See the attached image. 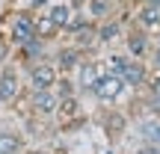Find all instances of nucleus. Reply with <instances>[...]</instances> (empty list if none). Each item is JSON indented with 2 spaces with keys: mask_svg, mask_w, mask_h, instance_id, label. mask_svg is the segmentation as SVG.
Here are the masks:
<instances>
[{
  "mask_svg": "<svg viewBox=\"0 0 160 154\" xmlns=\"http://www.w3.org/2000/svg\"><path fill=\"white\" fill-rule=\"evenodd\" d=\"M122 45H125V53H128V57H133V59H148L151 45H154V36L128 21L125 36H122Z\"/></svg>",
  "mask_w": 160,
  "mask_h": 154,
  "instance_id": "obj_3",
  "label": "nucleus"
},
{
  "mask_svg": "<svg viewBox=\"0 0 160 154\" xmlns=\"http://www.w3.org/2000/svg\"><path fill=\"white\" fill-rule=\"evenodd\" d=\"M57 110H59L57 89H33V95H30V113L36 119H57Z\"/></svg>",
  "mask_w": 160,
  "mask_h": 154,
  "instance_id": "obj_6",
  "label": "nucleus"
},
{
  "mask_svg": "<svg viewBox=\"0 0 160 154\" xmlns=\"http://www.w3.org/2000/svg\"><path fill=\"white\" fill-rule=\"evenodd\" d=\"M148 74H151L148 62H145V59H133V57H128L125 65H122V71H119V77L125 80L128 89H142V86L148 83Z\"/></svg>",
  "mask_w": 160,
  "mask_h": 154,
  "instance_id": "obj_10",
  "label": "nucleus"
},
{
  "mask_svg": "<svg viewBox=\"0 0 160 154\" xmlns=\"http://www.w3.org/2000/svg\"><path fill=\"white\" fill-rule=\"evenodd\" d=\"M125 80L119 74H113V71H104L101 77H98V83L92 86V98H95L101 107H116V104L125 98Z\"/></svg>",
  "mask_w": 160,
  "mask_h": 154,
  "instance_id": "obj_2",
  "label": "nucleus"
},
{
  "mask_svg": "<svg viewBox=\"0 0 160 154\" xmlns=\"http://www.w3.org/2000/svg\"><path fill=\"white\" fill-rule=\"evenodd\" d=\"M48 6H51V0H30L27 9L30 12H42V9H48Z\"/></svg>",
  "mask_w": 160,
  "mask_h": 154,
  "instance_id": "obj_21",
  "label": "nucleus"
},
{
  "mask_svg": "<svg viewBox=\"0 0 160 154\" xmlns=\"http://www.w3.org/2000/svg\"><path fill=\"white\" fill-rule=\"evenodd\" d=\"M27 154H51V151H45V148H30Z\"/></svg>",
  "mask_w": 160,
  "mask_h": 154,
  "instance_id": "obj_23",
  "label": "nucleus"
},
{
  "mask_svg": "<svg viewBox=\"0 0 160 154\" xmlns=\"http://www.w3.org/2000/svg\"><path fill=\"white\" fill-rule=\"evenodd\" d=\"M122 12V0H86L83 3V15L89 21H104L110 15H119Z\"/></svg>",
  "mask_w": 160,
  "mask_h": 154,
  "instance_id": "obj_12",
  "label": "nucleus"
},
{
  "mask_svg": "<svg viewBox=\"0 0 160 154\" xmlns=\"http://www.w3.org/2000/svg\"><path fill=\"white\" fill-rule=\"evenodd\" d=\"M131 154H160V148H157V145H142V148H137Z\"/></svg>",
  "mask_w": 160,
  "mask_h": 154,
  "instance_id": "obj_22",
  "label": "nucleus"
},
{
  "mask_svg": "<svg viewBox=\"0 0 160 154\" xmlns=\"http://www.w3.org/2000/svg\"><path fill=\"white\" fill-rule=\"evenodd\" d=\"M128 21H131V15H128V12H119V15H110V18H104V21H95L98 47H113V45H119L122 36H125Z\"/></svg>",
  "mask_w": 160,
  "mask_h": 154,
  "instance_id": "obj_4",
  "label": "nucleus"
},
{
  "mask_svg": "<svg viewBox=\"0 0 160 154\" xmlns=\"http://www.w3.org/2000/svg\"><path fill=\"white\" fill-rule=\"evenodd\" d=\"M45 12L51 15V21L57 24V27H59V33H62V27L68 24V18H71V12H74V9H71L68 3H51Z\"/></svg>",
  "mask_w": 160,
  "mask_h": 154,
  "instance_id": "obj_16",
  "label": "nucleus"
},
{
  "mask_svg": "<svg viewBox=\"0 0 160 154\" xmlns=\"http://www.w3.org/2000/svg\"><path fill=\"white\" fill-rule=\"evenodd\" d=\"M86 59V53L83 51H77L71 42H62V45H57L51 51V62L57 65V71L59 74H74V71L80 68V62Z\"/></svg>",
  "mask_w": 160,
  "mask_h": 154,
  "instance_id": "obj_5",
  "label": "nucleus"
},
{
  "mask_svg": "<svg viewBox=\"0 0 160 154\" xmlns=\"http://www.w3.org/2000/svg\"><path fill=\"white\" fill-rule=\"evenodd\" d=\"M0 154H24V137L15 131H0Z\"/></svg>",
  "mask_w": 160,
  "mask_h": 154,
  "instance_id": "obj_15",
  "label": "nucleus"
},
{
  "mask_svg": "<svg viewBox=\"0 0 160 154\" xmlns=\"http://www.w3.org/2000/svg\"><path fill=\"white\" fill-rule=\"evenodd\" d=\"M12 57H15L18 62L27 68V65H33V62H39V59H48V57H51V42L33 36V39H27L21 47H15V51H12Z\"/></svg>",
  "mask_w": 160,
  "mask_h": 154,
  "instance_id": "obj_9",
  "label": "nucleus"
},
{
  "mask_svg": "<svg viewBox=\"0 0 160 154\" xmlns=\"http://www.w3.org/2000/svg\"><path fill=\"white\" fill-rule=\"evenodd\" d=\"M139 137L145 139V145H160V116H145L139 122Z\"/></svg>",
  "mask_w": 160,
  "mask_h": 154,
  "instance_id": "obj_14",
  "label": "nucleus"
},
{
  "mask_svg": "<svg viewBox=\"0 0 160 154\" xmlns=\"http://www.w3.org/2000/svg\"><path fill=\"white\" fill-rule=\"evenodd\" d=\"M12 51H15V47H12L9 42H6L3 36H0V68H3V65H6V62L12 59Z\"/></svg>",
  "mask_w": 160,
  "mask_h": 154,
  "instance_id": "obj_20",
  "label": "nucleus"
},
{
  "mask_svg": "<svg viewBox=\"0 0 160 154\" xmlns=\"http://www.w3.org/2000/svg\"><path fill=\"white\" fill-rule=\"evenodd\" d=\"M36 36L45 39V42H57L59 39V27L51 21L48 12H36Z\"/></svg>",
  "mask_w": 160,
  "mask_h": 154,
  "instance_id": "obj_13",
  "label": "nucleus"
},
{
  "mask_svg": "<svg viewBox=\"0 0 160 154\" xmlns=\"http://www.w3.org/2000/svg\"><path fill=\"white\" fill-rule=\"evenodd\" d=\"M148 68L151 71H160V39H154V45H151V53H148Z\"/></svg>",
  "mask_w": 160,
  "mask_h": 154,
  "instance_id": "obj_19",
  "label": "nucleus"
},
{
  "mask_svg": "<svg viewBox=\"0 0 160 154\" xmlns=\"http://www.w3.org/2000/svg\"><path fill=\"white\" fill-rule=\"evenodd\" d=\"M3 39L9 42L12 47H21L27 39H33L36 36V12H30L27 6L24 9H9L3 15Z\"/></svg>",
  "mask_w": 160,
  "mask_h": 154,
  "instance_id": "obj_1",
  "label": "nucleus"
},
{
  "mask_svg": "<svg viewBox=\"0 0 160 154\" xmlns=\"http://www.w3.org/2000/svg\"><path fill=\"white\" fill-rule=\"evenodd\" d=\"M21 92H24L21 74H18L15 65L6 62L3 68H0V101H3V107H12V104H18Z\"/></svg>",
  "mask_w": 160,
  "mask_h": 154,
  "instance_id": "obj_7",
  "label": "nucleus"
},
{
  "mask_svg": "<svg viewBox=\"0 0 160 154\" xmlns=\"http://www.w3.org/2000/svg\"><path fill=\"white\" fill-rule=\"evenodd\" d=\"M57 77H59V71H57V65L51 62V57L27 65V83H30V89H53Z\"/></svg>",
  "mask_w": 160,
  "mask_h": 154,
  "instance_id": "obj_8",
  "label": "nucleus"
},
{
  "mask_svg": "<svg viewBox=\"0 0 160 154\" xmlns=\"http://www.w3.org/2000/svg\"><path fill=\"white\" fill-rule=\"evenodd\" d=\"M53 89H57V95H59V98H74V95H80L74 74H59V77H57V83H53Z\"/></svg>",
  "mask_w": 160,
  "mask_h": 154,
  "instance_id": "obj_17",
  "label": "nucleus"
},
{
  "mask_svg": "<svg viewBox=\"0 0 160 154\" xmlns=\"http://www.w3.org/2000/svg\"><path fill=\"white\" fill-rule=\"evenodd\" d=\"M145 86H148L145 92H148V95L160 104V71H151V74H148V83H145Z\"/></svg>",
  "mask_w": 160,
  "mask_h": 154,
  "instance_id": "obj_18",
  "label": "nucleus"
},
{
  "mask_svg": "<svg viewBox=\"0 0 160 154\" xmlns=\"http://www.w3.org/2000/svg\"><path fill=\"white\" fill-rule=\"evenodd\" d=\"M131 24H137L145 33H151L154 39H160V12H157V6H145V3L137 6L131 12Z\"/></svg>",
  "mask_w": 160,
  "mask_h": 154,
  "instance_id": "obj_11",
  "label": "nucleus"
},
{
  "mask_svg": "<svg viewBox=\"0 0 160 154\" xmlns=\"http://www.w3.org/2000/svg\"><path fill=\"white\" fill-rule=\"evenodd\" d=\"M0 110H3V101H0Z\"/></svg>",
  "mask_w": 160,
  "mask_h": 154,
  "instance_id": "obj_24",
  "label": "nucleus"
}]
</instances>
